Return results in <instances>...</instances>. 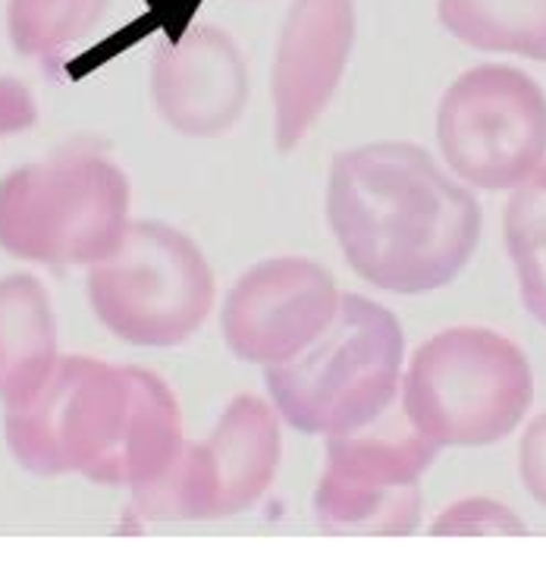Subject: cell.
Instances as JSON below:
<instances>
[{
  "label": "cell",
  "mask_w": 546,
  "mask_h": 565,
  "mask_svg": "<svg viewBox=\"0 0 546 565\" xmlns=\"http://www.w3.org/2000/svg\"><path fill=\"white\" fill-rule=\"evenodd\" d=\"M326 223L352 274L393 296L449 286L484 233L478 199L411 141L340 151L326 177Z\"/></svg>",
  "instance_id": "6da1fadb"
},
{
  "label": "cell",
  "mask_w": 546,
  "mask_h": 565,
  "mask_svg": "<svg viewBox=\"0 0 546 565\" xmlns=\"http://www.w3.org/2000/svg\"><path fill=\"white\" fill-rule=\"evenodd\" d=\"M7 444L35 475L79 471L132 490L161 481L185 449L182 412L154 371L61 355L41 390L7 408Z\"/></svg>",
  "instance_id": "7a4b0ae2"
},
{
  "label": "cell",
  "mask_w": 546,
  "mask_h": 565,
  "mask_svg": "<svg viewBox=\"0 0 546 565\" xmlns=\"http://www.w3.org/2000/svg\"><path fill=\"white\" fill-rule=\"evenodd\" d=\"M405 330L399 318L358 292L299 359L264 371L280 422L311 437H345L377 424L403 390Z\"/></svg>",
  "instance_id": "3957f363"
},
{
  "label": "cell",
  "mask_w": 546,
  "mask_h": 565,
  "mask_svg": "<svg viewBox=\"0 0 546 565\" xmlns=\"http://www.w3.org/2000/svg\"><path fill=\"white\" fill-rule=\"evenodd\" d=\"M403 418L437 449H481L518 430L534 405V371L506 333L459 323L433 333L403 371Z\"/></svg>",
  "instance_id": "277c9868"
},
{
  "label": "cell",
  "mask_w": 546,
  "mask_h": 565,
  "mask_svg": "<svg viewBox=\"0 0 546 565\" xmlns=\"http://www.w3.org/2000/svg\"><path fill=\"white\" fill-rule=\"evenodd\" d=\"M129 230V180L95 148H63L0 180V248L20 262L95 267Z\"/></svg>",
  "instance_id": "5b68a950"
},
{
  "label": "cell",
  "mask_w": 546,
  "mask_h": 565,
  "mask_svg": "<svg viewBox=\"0 0 546 565\" xmlns=\"http://www.w3.org/2000/svg\"><path fill=\"white\" fill-rule=\"evenodd\" d=\"M214 270L182 230L129 223L110 258L88 267L95 318L122 343L173 349L189 343L214 308Z\"/></svg>",
  "instance_id": "8992f818"
},
{
  "label": "cell",
  "mask_w": 546,
  "mask_h": 565,
  "mask_svg": "<svg viewBox=\"0 0 546 565\" xmlns=\"http://www.w3.org/2000/svg\"><path fill=\"white\" fill-rule=\"evenodd\" d=\"M437 145L465 189L512 192L546 161V95L525 70L484 63L437 107Z\"/></svg>",
  "instance_id": "52a82bcc"
},
{
  "label": "cell",
  "mask_w": 546,
  "mask_h": 565,
  "mask_svg": "<svg viewBox=\"0 0 546 565\" xmlns=\"http://www.w3.org/2000/svg\"><path fill=\"white\" fill-rule=\"evenodd\" d=\"M280 415L261 396H233L207 440L185 446L161 481L136 490L148 519H233L261 500L280 468Z\"/></svg>",
  "instance_id": "ba28073f"
},
{
  "label": "cell",
  "mask_w": 546,
  "mask_h": 565,
  "mask_svg": "<svg viewBox=\"0 0 546 565\" xmlns=\"http://www.w3.org/2000/svg\"><path fill=\"white\" fill-rule=\"evenodd\" d=\"M437 446L408 422L384 427V418L358 434L326 440V465L314 490V515L333 534L405 537L421 519V478Z\"/></svg>",
  "instance_id": "9c48e42d"
},
{
  "label": "cell",
  "mask_w": 546,
  "mask_h": 565,
  "mask_svg": "<svg viewBox=\"0 0 546 565\" xmlns=\"http://www.w3.org/2000/svg\"><path fill=\"white\" fill-rule=\"evenodd\" d=\"M340 302L343 292L324 264L299 255L264 258L223 299V343L239 362L280 367L324 337Z\"/></svg>",
  "instance_id": "30bf717a"
},
{
  "label": "cell",
  "mask_w": 546,
  "mask_h": 565,
  "mask_svg": "<svg viewBox=\"0 0 546 565\" xmlns=\"http://www.w3.org/2000/svg\"><path fill=\"white\" fill-rule=\"evenodd\" d=\"M355 44V0H296L286 13L274 73V141L289 154L336 95Z\"/></svg>",
  "instance_id": "8fae6325"
},
{
  "label": "cell",
  "mask_w": 546,
  "mask_h": 565,
  "mask_svg": "<svg viewBox=\"0 0 546 565\" xmlns=\"http://www.w3.org/2000/svg\"><path fill=\"white\" fill-rule=\"evenodd\" d=\"M151 98L163 122L182 136L226 132L248 102V70L236 41L217 25H195L161 44L151 63Z\"/></svg>",
  "instance_id": "7c38bea8"
},
{
  "label": "cell",
  "mask_w": 546,
  "mask_h": 565,
  "mask_svg": "<svg viewBox=\"0 0 546 565\" xmlns=\"http://www.w3.org/2000/svg\"><path fill=\"white\" fill-rule=\"evenodd\" d=\"M57 323L47 289L32 274L0 277V403L32 399L57 364Z\"/></svg>",
  "instance_id": "4fadbf2b"
},
{
  "label": "cell",
  "mask_w": 546,
  "mask_h": 565,
  "mask_svg": "<svg viewBox=\"0 0 546 565\" xmlns=\"http://www.w3.org/2000/svg\"><path fill=\"white\" fill-rule=\"evenodd\" d=\"M437 17L468 47L546 63V0H437Z\"/></svg>",
  "instance_id": "5bb4252c"
},
{
  "label": "cell",
  "mask_w": 546,
  "mask_h": 565,
  "mask_svg": "<svg viewBox=\"0 0 546 565\" xmlns=\"http://www.w3.org/2000/svg\"><path fill=\"white\" fill-rule=\"evenodd\" d=\"M107 0H10L7 29L22 57H54L66 44L88 35Z\"/></svg>",
  "instance_id": "9a60e30c"
},
{
  "label": "cell",
  "mask_w": 546,
  "mask_h": 565,
  "mask_svg": "<svg viewBox=\"0 0 546 565\" xmlns=\"http://www.w3.org/2000/svg\"><path fill=\"white\" fill-rule=\"evenodd\" d=\"M427 531L433 537H522L527 525L512 505L493 497H462L446 505Z\"/></svg>",
  "instance_id": "2e32d148"
},
{
  "label": "cell",
  "mask_w": 546,
  "mask_h": 565,
  "mask_svg": "<svg viewBox=\"0 0 546 565\" xmlns=\"http://www.w3.org/2000/svg\"><path fill=\"white\" fill-rule=\"evenodd\" d=\"M503 239L508 255H537L546 248V161L527 177L503 214Z\"/></svg>",
  "instance_id": "e0dca14e"
},
{
  "label": "cell",
  "mask_w": 546,
  "mask_h": 565,
  "mask_svg": "<svg viewBox=\"0 0 546 565\" xmlns=\"http://www.w3.org/2000/svg\"><path fill=\"white\" fill-rule=\"evenodd\" d=\"M518 478L531 500L546 505V412L527 422L518 440Z\"/></svg>",
  "instance_id": "ac0fdd59"
},
{
  "label": "cell",
  "mask_w": 546,
  "mask_h": 565,
  "mask_svg": "<svg viewBox=\"0 0 546 565\" xmlns=\"http://www.w3.org/2000/svg\"><path fill=\"white\" fill-rule=\"evenodd\" d=\"M39 120V107L29 85L10 76H0V136L22 132Z\"/></svg>",
  "instance_id": "d6986e66"
},
{
  "label": "cell",
  "mask_w": 546,
  "mask_h": 565,
  "mask_svg": "<svg viewBox=\"0 0 546 565\" xmlns=\"http://www.w3.org/2000/svg\"><path fill=\"white\" fill-rule=\"evenodd\" d=\"M515 277H518V292L522 302L531 308V315L546 327V270L537 255H508Z\"/></svg>",
  "instance_id": "ffe728a7"
}]
</instances>
